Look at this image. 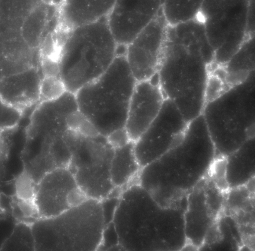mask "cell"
Wrapping results in <instances>:
<instances>
[{
    "label": "cell",
    "instance_id": "cell-1",
    "mask_svg": "<svg viewBox=\"0 0 255 251\" xmlns=\"http://www.w3.org/2000/svg\"><path fill=\"white\" fill-rule=\"evenodd\" d=\"M214 51L198 18L166 28L157 72L160 87L187 122L202 114Z\"/></svg>",
    "mask_w": 255,
    "mask_h": 251
},
{
    "label": "cell",
    "instance_id": "cell-2",
    "mask_svg": "<svg viewBox=\"0 0 255 251\" xmlns=\"http://www.w3.org/2000/svg\"><path fill=\"white\" fill-rule=\"evenodd\" d=\"M215 149L202 114L188 122L178 140L141 167L136 182L160 205H185L186 197L209 173Z\"/></svg>",
    "mask_w": 255,
    "mask_h": 251
},
{
    "label": "cell",
    "instance_id": "cell-3",
    "mask_svg": "<svg viewBox=\"0 0 255 251\" xmlns=\"http://www.w3.org/2000/svg\"><path fill=\"white\" fill-rule=\"evenodd\" d=\"M186 205H160L136 182L120 194L112 223L119 248L128 251H178L187 247Z\"/></svg>",
    "mask_w": 255,
    "mask_h": 251
},
{
    "label": "cell",
    "instance_id": "cell-4",
    "mask_svg": "<svg viewBox=\"0 0 255 251\" xmlns=\"http://www.w3.org/2000/svg\"><path fill=\"white\" fill-rule=\"evenodd\" d=\"M61 32L55 58L58 76L66 91L75 94L107 70L118 54V45L107 17Z\"/></svg>",
    "mask_w": 255,
    "mask_h": 251
},
{
    "label": "cell",
    "instance_id": "cell-5",
    "mask_svg": "<svg viewBox=\"0 0 255 251\" xmlns=\"http://www.w3.org/2000/svg\"><path fill=\"white\" fill-rule=\"evenodd\" d=\"M78 111L74 97L65 93L38 103L26 128L24 170L35 181L57 167L67 148L72 116Z\"/></svg>",
    "mask_w": 255,
    "mask_h": 251
},
{
    "label": "cell",
    "instance_id": "cell-6",
    "mask_svg": "<svg viewBox=\"0 0 255 251\" xmlns=\"http://www.w3.org/2000/svg\"><path fill=\"white\" fill-rule=\"evenodd\" d=\"M136 82L125 51H118L107 70L74 94L79 112L99 134L105 137L124 128Z\"/></svg>",
    "mask_w": 255,
    "mask_h": 251
},
{
    "label": "cell",
    "instance_id": "cell-7",
    "mask_svg": "<svg viewBox=\"0 0 255 251\" xmlns=\"http://www.w3.org/2000/svg\"><path fill=\"white\" fill-rule=\"evenodd\" d=\"M30 225L35 251H94L101 246L106 222L102 201L88 198Z\"/></svg>",
    "mask_w": 255,
    "mask_h": 251
},
{
    "label": "cell",
    "instance_id": "cell-8",
    "mask_svg": "<svg viewBox=\"0 0 255 251\" xmlns=\"http://www.w3.org/2000/svg\"><path fill=\"white\" fill-rule=\"evenodd\" d=\"M255 71L243 82L205 103L203 115L216 159L224 158L255 136Z\"/></svg>",
    "mask_w": 255,
    "mask_h": 251
},
{
    "label": "cell",
    "instance_id": "cell-9",
    "mask_svg": "<svg viewBox=\"0 0 255 251\" xmlns=\"http://www.w3.org/2000/svg\"><path fill=\"white\" fill-rule=\"evenodd\" d=\"M71 157L67 167L79 187L89 198L102 201L116 189L110 176L114 148L107 137L87 135L74 129L70 135Z\"/></svg>",
    "mask_w": 255,
    "mask_h": 251
},
{
    "label": "cell",
    "instance_id": "cell-10",
    "mask_svg": "<svg viewBox=\"0 0 255 251\" xmlns=\"http://www.w3.org/2000/svg\"><path fill=\"white\" fill-rule=\"evenodd\" d=\"M250 0H204L198 18L214 51L211 65L223 66L250 35Z\"/></svg>",
    "mask_w": 255,
    "mask_h": 251
},
{
    "label": "cell",
    "instance_id": "cell-11",
    "mask_svg": "<svg viewBox=\"0 0 255 251\" xmlns=\"http://www.w3.org/2000/svg\"><path fill=\"white\" fill-rule=\"evenodd\" d=\"M205 178L187 195L184 212L187 247L194 250L202 248L223 211L225 200L226 192Z\"/></svg>",
    "mask_w": 255,
    "mask_h": 251
},
{
    "label": "cell",
    "instance_id": "cell-12",
    "mask_svg": "<svg viewBox=\"0 0 255 251\" xmlns=\"http://www.w3.org/2000/svg\"><path fill=\"white\" fill-rule=\"evenodd\" d=\"M188 123L174 102L165 98L156 117L133 142L134 152L141 168L169 150L181 137Z\"/></svg>",
    "mask_w": 255,
    "mask_h": 251
},
{
    "label": "cell",
    "instance_id": "cell-13",
    "mask_svg": "<svg viewBox=\"0 0 255 251\" xmlns=\"http://www.w3.org/2000/svg\"><path fill=\"white\" fill-rule=\"evenodd\" d=\"M89 198L78 186L67 166L46 173L36 183L33 202L38 216L49 217L61 214Z\"/></svg>",
    "mask_w": 255,
    "mask_h": 251
},
{
    "label": "cell",
    "instance_id": "cell-14",
    "mask_svg": "<svg viewBox=\"0 0 255 251\" xmlns=\"http://www.w3.org/2000/svg\"><path fill=\"white\" fill-rule=\"evenodd\" d=\"M167 25L161 8L157 15L125 46L128 66L137 82L150 79L157 73Z\"/></svg>",
    "mask_w": 255,
    "mask_h": 251
},
{
    "label": "cell",
    "instance_id": "cell-15",
    "mask_svg": "<svg viewBox=\"0 0 255 251\" xmlns=\"http://www.w3.org/2000/svg\"><path fill=\"white\" fill-rule=\"evenodd\" d=\"M162 0H116L107 21L119 46H126L158 13Z\"/></svg>",
    "mask_w": 255,
    "mask_h": 251
},
{
    "label": "cell",
    "instance_id": "cell-16",
    "mask_svg": "<svg viewBox=\"0 0 255 251\" xmlns=\"http://www.w3.org/2000/svg\"><path fill=\"white\" fill-rule=\"evenodd\" d=\"M165 99L157 73L150 79L136 82L125 126L130 141H135L153 121Z\"/></svg>",
    "mask_w": 255,
    "mask_h": 251
},
{
    "label": "cell",
    "instance_id": "cell-17",
    "mask_svg": "<svg viewBox=\"0 0 255 251\" xmlns=\"http://www.w3.org/2000/svg\"><path fill=\"white\" fill-rule=\"evenodd\" d=\"M41 69L40 49L30 47L20 33L0 36V83Z\"/></svg>",
    "mask_w": 255,
    "mask_h": 251
},
{
    "label": "cell",
    "instance_id": "cell-18",
    "mask_svg": "<svg viewBox=\"0 0 255 251\" xmlns=\"http://www.w3.org/2000/svg\"><path fill=\"white\" fill-rule=\"evenodd\" d=\"M116 0H61L57 10V25L61 31L107 17Z\"/></svg>",
    "mask_w": 255,
    "mask_h": 251
},
{
    "label": "cell",
    "instance_id": "cell-19",
    "mask_svg": "<svg viewBox=\"0 0 255 251\" xmlns=\"http://www.w3.org/2000/svg\"><path fill=\"white\" fill-rule=\"evenodd\" d=\"M254 181L255 179L247 185L228 189L223 209L236 223L247 246L254 240Z\"/></svg>",
    "mask_w": 255,
    "mask_h": 251
},
{
    "label": "cell",
    "instance_id": "cell-20",
    "mask_svg": "<svg viewBox=\"0 0 255 251\" xmlns=\"http://www.w3.org/2000/svg\"><path fill=\"white\" fill-rule=\"evenodd\" d=\"M255 136L225 158V179L228 189L247 185L255 179Z\"/></svg>",
    "mask_w": 255,
    "mask_h": 251
},
{
    "label": "cell",
    "instance_id": "cell-21",
    "mask_svg": "<svg viewBox=\"0 0 255 251\" xmlns=\"http://www.w3.org/2000/svg\"><path fill=\"white\" fill-rule=\"evenodd\" d=\"M133 149V142L114 149L110 165V176L116 189L126 187L137 177L140 170Z\"/></svg>",
    "mask_w": 255,
    "mask_h": 251
},
{
    "label": "cell",
    "instance_id": "cell-22",
    "mask_svg": "<svg viewBox=\"0 0 255 251\" xmlns=\"http://www.w3.org/2000/svg\"><path fill=\"white\" fill-rule=\"evenodd\" d=\"M255 36L249 37L223 66L229 87L244 81L255 71Z\"/></svg>",
    "mask_w": 255,
    "mask_h": 251
},
{
    "label": "cell",
    "instance_id": "cell-23",
    "mask_svg": "<svg viewBox=\"0 0 255 251\" xmlns=\"http://www.w3.org/2000/svg\"><path fill=\"white\" fill-rule=\"evenodd\" d=\"M55 5L40 2L32 8L21 25L20 34L32 48L40 49L50 20V8Z\"/></svg>",
    "mask_w": 255,
    "mask_h": 251
},
{
    "label": "cell",
    "instance_id": "cell-24",
    "mask_svg": "<svg viewBox=\"0 0 255 251\" xmlns=\"http://www.w3.org/2000/svg\"><path fill=\"white\" fill-rule=\"evenodd\" d=\"M204 0H162L161 10L168 25L196 18Z\"/></svg>",
    "mask_w": 255,
    "mask_h": 251
},
{
    "label": "cell",
    "instance_id": "cell-25",
    "mask_svg": "<svg viewBox=\"0 0 255 251\" xmlns=\"http://www.w3.org/2000/svg\"><path fill=\"white\" fill-rule=\"evenodd\" d=\"M1 251H35V243L30 224L19 222L0 246Z\"/></svg>",
    "mask_w": 255,
    "mask_h": 251
},
{
    "label": "cell",
    "instance_id": "cell-26",
    "mask_svg": "<svg viewBox=\"0 0 255 251\" xmlns=\"http://www.w3.org/2000/svg\"><path fill=\"white\" fill-rule=\"evenodd\" d=\"M66 91L63 83L59 77L43 76L40 86V102L54 100Z\"/></svg>",
    "mask_w": 255,
    "mask_h": 251
},
{
    "label": "cell",
    "instance_id": "cell-27",
    "mask_svg": "<svg viewBox=\"0 0 255 251\" xmlns=\"http://www.w3.org/2000/svg\"><path fill=\"white\" fill-rule=\"evenodd\" d=\"M23 112L7 105L0 98V130L15 128Z\"/></svg>",
    "mask_w": 255,
    "mask_h": 251
},
{
    "label": "cell",
    "instance_id": "cell-28",
    "mask_svg": "<svg viewBox=\"0 0 255 251\" xmlns=\"http://www.w3.org/2000/svg\"><path fill=\"white\" fill-rule=\"evenodd\" d=\"M36 185L32 178L24 170L15 183L17 198L33 201Z\"/></svg>",
    "mask_w": 255,
    "mask_h": 251
},
{
    "label": "cell",
    "instance_id": "cell-29",
    "mask_svg": "<svg viewBox=\"0 0 255 251\" xmlns=\"http://www.w3.org/2000/svg\"><path fill=\"white\" fill-rule=\"evenodd\" d=\"M15 128L0 130V173L9 149V136L12 134Z\"/></svg>",
    "mask_w": 255,
    "mask_h": 251
},
{
    "label": "cell",
    "instance_id": "cell-30",
    "mask_svg": "<svg viewBox=\"0 0 255 251\" xmlns=\"http://www.w3.org/2000/svg\"><path fill=\"white\" fill-rule=\"evenodd\" d=\"M107 138L109 143L114 149L123 146L129 141H131L125 128L113 132L107 136Z\"/></svg>",
    "mask_w": 255,
    "mask_h": 251
}]
</instances>
